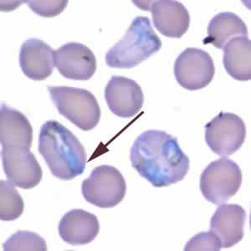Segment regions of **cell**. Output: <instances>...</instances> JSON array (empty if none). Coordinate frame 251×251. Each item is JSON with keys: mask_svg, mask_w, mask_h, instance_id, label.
<instances>
[{"mask_svg": "<svg viewBox=\"0 0 251 251\" xmlns=\"http://www.w3.org/2000/svg\"><path fill=\"white\" fill-rule=\"evenodd\" d=\"M54 66L66 79L88 80L97 71V59L87 46L70 42L54 50Z\"/></svg>", "mask_w": 251, "mask_h": 251, "instance_id": "cell-10", "label": "cell"}, {"mask_svg": "<svg viewBox=\"0 0 251 251\" xmlns=\"http://www.w3.org/2000/svg\"><path fill=\"white\" fill-rule=\"evenodd\" d=\"M1 158L6 177L15 187L31 189L42 179V169L29 149L2 148Z\"/></svg>", "mask_w": 251, "mask_h": 251, "instance_id": "cell-9", "label": "cell"}, {"mask_svg": "<svg viewBox=\"0 0 251 251\" xmlns=\"http://www.w3.org/2000/svg\"><path fill=\"white\" fill-rule=\"evenodd\" d=\"M30 9L42 17L51 18L61 14L68 1H25Z\"/></svg>", "mask_w": 251, "mask_h": 251, "instance_id": "cell-22", "label": "cell"}, {"mask_svg": "<svg viewBox=\"0 0 251 251\" xmlns=\"http://www.w3.org/2000/svg\"><path fill=\"white\" fill-rule=\"evenodd\" d=\"M3 250L6 251H46L47 245L46 240L39 234L33 232H16L9 237L3 244Z\"/></svg>", "mask_w": 251, "mask_h": 251, "instance_id": "cell-20", "label": "cell"}, {"mask_svg": "<svg viewBox=\"0 0 251 251\" xmlns=\"http://www.w3.org/2000/svg\"><path fill=\"white\" fill-rule=\"evenodd\" d=\"M222 248L221 243L214 233L211 231L203 232L196 234L186 244L184 251H220Z\"/></svg>", "mask_w": 251, "mask_h": 251, "instance_id": "cell-21", "label": "cell"}, {"mask_svg": "<svg viewBox=\"0 0 251 251\" xmlns=\"http://www.w3.org/2000/svg\"><path fill=\"white\" fill-rule=\"evenodd\" d=\"M214 73V60L201 49H186L174 64V75L177 83L188 91H198L208 86Z\"/></svg>", "mask_w": 251, "mask_h": 251, "instance_id": "cell-8", "label": "cell"}, {"mask_svg": "<svg viewBox=\"0 0 251 251\" xmlns=\"http://www.w3.org/2000/svg\"><path fill=\"white\" fill-rule=\"evenodd\" d=\"M38 150L59 179H74L86 169V153L82 144L56 121H48L41 126Z\"/></svg>", "mask_w": 251, "mask_h": 251, "instance_id": "cell-2", "label": "cell"}, {"mask_svg": "<svg viewBox=\"0 0 251 251\" xmlns=\"http://www.w3.org/2000/svg\"><path fill=\"white\" fill-rule=\"evenodd\" d=\"M20 66L29 79L46 80L54 72V50L42 40H26L20 49Z\"/></svg>", "mask_w": 251, "mask_h": 251, "instance_id": "cell-14", "label": "cell"}, {"mask_svg": "<svg viewBox=\"0 0 251 251\" xmlns=\"http://www.w3.org/2000/svg\"><path fill=\"white\" fill-rule=\"evenodd\" d=\"M155 28L166 37L179 39L188 31L190 15L178 1L157 0L149 2Z\"/></svg>", "mask_w": 251, "mask_h": 251, "instance_id": "cell-12", "label": "cell"}, {"mask_svg": "<svg viewBox=\"0 0 251 251\" xmlns=\"http://www.w3.org/2000/svg\"><path fill=\"white\" fill-rule=\"evenodd\" d=\"M246 212L238 204L222 203L216 209L209 226V231L220 239L222 248H230L244 237Z\"/></svg>", "mask_w": 251, "mask_h": 251, "instance_id": "cell-13", "label": "cell"}, {"mask_svg": "<svg viewBox=\"0 0 251 251\" xmlns=\"http://www.w3.org/2000/svg\"><path fill=\"white\" fill-rule=\"evenodd\" d=\"M224 50L223 64L234 80L248 81L251 79V41L240 36L229 40Z\"/></svg>", "mask_w": 251, "mask_h": 251, "instance_id": "cell-17", "label": "cell"}, {"mask_svg": "<svg viewBox=\"0 0 251 251\" xmlns=\"http://www.w3.org/2000/svg\"><path fill=\"white\" fill-rule=\"evenodd\" d=\"M81 192L88 203L101 208H113L125 198L126 183L118 169L101 165L93 169L90 177L83 181Z\"/></svg>", "mask_w": 251, "mask_h": 251, "instance_id": "cell-6", "label": "cell"}, {"mask_svg": "<svg viewBox=\"0 0 251 251\" xmlns=\"http://www.w3.org/2000/svg\"><path fill=\"white\" fill-rule=\"evenodd\" d=\"M33 128L28 118L6 104L0 109V142L2 148H31Z\"/></svg>", "mask_w": 251, "mask_h": 251, "instance_id": "cell-16", "label": "cell"}, {"mask_svg": "<svg viewBox=\"0 0 251 251\" xmlns=\"http://www.w3.org/2000/svg\"><path fill=\"white\" fill-rule=\"evenodd\" d=\"M59 234L72 246H84L92 242L100 231L97 216L83 209H72L60 220Z\"/></svg>", "mask_w": 251, "mask_h": 251, "instance_id": "cell-15", "label": "cell"}, {"mask_svg": "<svg viewBox=\"0 0 251 251\" xmlns=\"http://www.w3.org/2000/svg\"><path fill=\"white\" fill-rule=\"evenodd\" d=\"M240 166L226 157L209 163L200 177V190L208 202L220 205L240 190L242 183Z\"/></svg>", "mask_w": 251, "mask_h": 251, "instance_id": "cell-5", "label": "cell"}, {"mask_svg": "<svg viewBox=\"0 0 251 251\" xmlns=\"http://www.w3.org/2000/svg\"><path fill=\"white\" fill-rule=\"evenodd\" d=\"M161 48L162 41L152 29L149 18L137 16L124 37L106 53V65L111 68H133Z\"/></svg>", "mask_w": 251, "mask_h": 251, "instance_id": "cell-3", "label": "cell"}, {"mask_svg": "<svg viewBox=\"0 0 251 251\" xmlns=\"http://www.w3.org/2000/svg\"><path fill=\"white\" fill-rule=\"evenodd\" d=\"M248 35V29L242 19L231 12H223L215 15L208 24V36L203 44H210L218 49L225 48L229 40Z\"/></svg>", "mask_w": 251, "mask_h": 251, "instance_id": "cell-18", "label": "cell"}, {"mask_svg": "<svg viewBox=\"0 0 251 251\" xmlns=\"http://www.w3.org/2000/svg\"><path fill=\"white\" fill-rule=\"evenodd\" d=\"M105 99L113 114L130 118L138 114L144 102L141 86L129 78L113 75L105 89Z\"/></svg>", "mask_w": 251, "mask_h": 251, "instance_id": "cell-11", "label": "cell"}, {"mask_svg": "<svg viewBox=\"0 0 251 251\" xmlns=\"http://www.w3.org/2000/svg\"><path fill=\"white\" fill-rule=\"evenodd\" d=\"M131 166L156 188L168 187L185 177L189 158L176 137L158 130L139 135L130 151Z\"/></svg>", "mask_w": 251, "mask_h": 251, "instance_id": "cell-1", "label": "cell"}, {"mask_svg": "<svg viewBox=\"0 0 251 251\" xmlns=\"http://www.w3.org/2000/svg\"><path fill=\"white\" fill-rule=\"evenodd\" d=\"M25 203L15 186L9 181H0V219L13 221L22 215Z\"/></svg>", "mask_w": 251, "mask_h": 251, "instance_id": "cell-19", "label": "cell"}, {"mask_svg": "<svg viewBox=\"0 0 251 251\" xmlns=\"http://www.w3.org/2000/svg\"><path fill=\"white\" fill-rule=\"evenodd\" d=\"M246 137V124L234 113L220 112L205 126L206 143L214 153L223 157L235 153Z\"/></svg>", "mask_w": 251, "mask_h": 251, "instance_id": "cell-7", "label": "cell"}, {"mask_svg": "<svg viewBox=\"0 0 251 251\" xmlns=\"http://www.w3.org/2000/svg\"><path fill=\"white\" fill-rule=\"evenodd\" d=\"M48 92L59 113L82 131L98 125L100 108L92 92L69 86H48Z\"/></svg>", "mask_w": 251, "mask_h": 251, "instance_id": "cell-4", "label": "cell"}]
</instances>
